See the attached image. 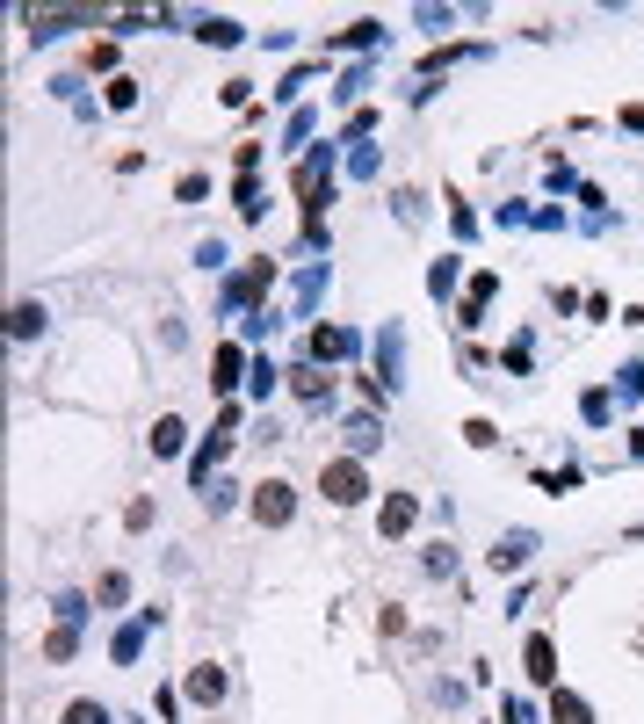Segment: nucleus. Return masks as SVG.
Instances as JSON below:
<instances>
[{
  "instance_id": "obj_1",
  "label": "nucleus",
  "mask_w": 644,
  "mask_h": 724,
  "mask_svg": "<svg viewBox=\"0 0 644 724\" xmlns=\"http://www.w3.org/2000/svg\"><path fill=\"white\" fill-rule=\"evenodd\" d=\"M319 493H326L333 507L370 500V471H362V457H326V464H319Z\"/></svg>"
},
{
  "instance_id": "obj_2",
  "label": "nucleus",
  "mask_w": 644,
  "mask_h": 724,
  "mask_svg": "<svg viewBox=\"0 0 644 724\" xmlns=\"http://www.w3.org/2000/svg\"><path fill=\"white\" fill-rule=\"evenodd\" d=\"M247 515H254L261 529H283V522L297 515V493L283 486V478H261V486L247 493Z\"/></svg>"
},
{
  "instance_id": "obj_3",
  "label": "nucleus",
  "mask_w": 644,
  "mask_h": 724,
  "mask_svg": "<svg viewBox=\"0 0 644 724\" xmlns=\"http://www.w3.org/2000/svg\"><path fill=\"white\" fill-rule=\"evenodd\" d=\"M275 290V261L268 254H254L247 268H239V276L225 283V312H239V305H254V297H268Z\"/></svg>"
},
{
  "instance_id": "obj_4",
  "label": "nucleus",
  "mask_w": 644,
  "mask_h": 724,
  "mask_svg": "<svg viewBox=\"0 0 644 724\" xmlns=\"http://www.w3.org/2000/svg\"><path fill=\"white\" fill-rule=\"evenodd\" d=\"M377 377H384V391L406 384V326L398 319H384V334H377Z\"/></svg>"
},
{
  "instance_id": "obj_5",
  "label": "nucleus",
  "mask_w": 644,
  "mask_h": 724,
  "mask_svg": "<svg viewBox=\"0 0 644 724\" xmlns=\"http://www.w3.org/2000/svg\"><path fill=\"white\" fill-rule=\"evenodd\" d=\"M521 674L536 688H558V645H550L543 630H529V645H521Z\"/></svg>"
},
{
  "instance_id": "obj_6",
  "label": "nucleus",
  "mask_w": 644,
  "mask_h": 724,
  "mask_svg": "<svg viewBox=\"0 0 644 724\" xmlns=\"http://www.w3.org/2000/svg\"><path fill=\"white\" fill-rule=\"evenodd\" d=\"M529 558H536V529H507L493 551H485V565H493V572H521Z\"/></svg>"
},
{
  "instance_id": "obj_7",
  "label": "nucleus",
  "mask_w": 644,
  "mask_h": 724,
  "mask_svg": "<svg viewBox=\"0 0 644 724\" xmlns=\"http://www.w3.org/2000/svg\"><path fill=\"white\" fill-rule=\"evenodd\" d=\"M493 290H500V276H493V268H478V276H471V297L456 305V326H464V334H471V326H485V305H493Z\"/></svg>"
},
{
  "instance_id": "obj_8",
  "label": "nucleus",
  "mask_w": 644,
  "mask_h": 724,
  "mask_svg": "<svg viewBox=\"0 0 644 724\" xmlns=\"http://www.w3.org/2000/svg\"><path fill=\"white\" fill-rule=\"evenodd\" d=\"M225 449H232V435L218 428V435H203V449H196V457H189V486L203 493L210 486V478H218V464H225Z\"/></svg>"
},
{
  "instance_id": "obj_9",
  "label": "nucleus",
  "mask_w": 644,
  "mask_h": 724,
  "mask_svg": "<svg viewBox=\"0 0 644 724\" xmlns=\"http://www.w3.org/2000/svg\"><path fill=\"white\" fill-rule=\"evenodd\" d=\"M66 22H95V8H29V37H37V44H51Z\"/></svg>"
},
{
  "instance_id": "obj_10",
  "label": "nucleus",
  "mask_w": 644,
  "mask_h": 724,
  "mask_svg": "<svg viewBox=\"0 0 644 724\" xmlns=\"http://www.w3.org/2000/svg\"><path fill=\"white\" fill-rule=\"evenodd\" d=\"M413 522H420V500H413V493H384V507H377V529H384V536H406Z\"/></svg>"
},
{
  "instance_id": "obj_11",
  "label": "nucleus",
  "mask_w": 644,
  "mask_h": 724,
  "mask_svg": "<svg viewBox=\"0 0 644 724\" xmlns=\"http://www.w3.org/2000/svg\"><path fill=\"white\" fill-rule=\"evenodd\" d=\"M362 341L348 334V326H312V362H348Z\"/></svg>"
},
{
  "instance_id": "obj_12",
  "label": "nucleus",
  "mask_w": 644,
  "mask_h": 724,
  "mask_svg": "<svg viewBox=\"0 0 644 724\" xmlns=\"http://www.w3.org/2000/svg\"><path fill=\"white\" fill-rule=\"evenodd\" d=\"M247 370H254V362H247V348H239V341H225L218 355H210V384H218V391H232Z\"/></svg>"
},
{
  "instance_id": "obj_13",
  "label": "nucleus",
  "mask_w": 644,
  "mask_h": 724,
  "mask_svg": "<svg viewBox=\"0 0 644 724\" xmlns=\"http://www.w3.org/2000/svg\"><path fill=\"white\" fill-rule=\"evenodd\" d=\"M44 305H37V297H22V305H8V341H37L44 334Z\"/></svg>"
},
{
  "instance_id": "obj_14",
  "label": "nucleus",
  "mask_w": 644,
  "mask_h": 724,
  "mask_svg": "<svg viewBox=\"0 0 644 724\" xmlns=\"http://www.w3.org/2000/svg\"><path fill=\"white\" fill-rule=\"evenodd\" d=\"M145 630H152V616L124 623V630H116V638H109V659H116V667H138V652H145Z\"/></svg>"
},
{
  "instance_id": "obj_15",
  "label": "nucleus",
  "mask_w": 644,
  "mask_h": 724,
  "mask_svg": "<svg viewBox=\"0 0 644 724\" xmlns=\"http://www.w3.org/2000/svg\"><path fill=\"white\" fill-rule=\"evenodd\" d=\"M181 688H189V703H203V710L225 703V674H218V667H189V681H181Z\"/></svg>"
},
{
  "instance_id": "obj_16",
  "label": "nucleus",
  "mask_w": 644,
  "mask_h": 724,
  "mask_svg": "<svg viewBox=\"0 0 644 724\" xmlns=\"http://www.w3.org/2000/svg\"><path fill=\"white\" fill-rule=\"evenodd\" d=\"M290 384H297V399H333V377H326V362H304V370H290Z\"/></svg>"
},
{
  "instance_id": "obj_17",
  "label": "nucleus",
  "mask_w": 644,
  "mask_h": 724,
  "mask_svg": "<svg viewBox=\"0 0 644 724\" xmlns=\"http://www.w3.org/2000/svg\"><path fill=\"white\" fill-rule=\"evenodd\" d=\"M550 724H594L587 696H572V688H550Z\"/></svg>"
},
{
  "instance_id": "obj_18",
  "label": "nucleus",
  "mask_w": 644,
  "mask_h": 724,
  "mask_svg": "<svg viewBox=\"0 0 644 724\" xmlns=\"http://www.w3.org/2000/svg\"><path fill=\"white\" fill-rule=\"evenodd\" d=\"M579 420H587V428H608V420H616V391H608V384H594L587 399H579Z\"/></svg>"
},
{
  "instance_id": "obj_19",
  "label": "nucleus",
  "mask_w": 644,
  "mask_h": 724,
  "mask_svg": "<svg viewBox=\"0 0 644 724\" xmlns=\"http://www.w3.org/2000/svg\"><path fill=\"white\" fill-rule=\"evenodd\" d=\"M196 37H203V44H218V51H232L239 37H247V29H239L232 15H203V22H196Z\"/></svg>"
},
{
  "instance_id": "obj_20",
  "label": "nucleus",
  "mask_w": 644,
  "mask_h": 724,
  "mask_svg": "<svg viewBox=\"0 0 644 724\" xmlns=\"http://www.w3.org/2000/svg\"><path fill=\"white\" fill-rule=\"evenodd\" d=\"M181 442H189V428H181L174 413H160V420H152V457H174Z\"/></svg>"
},
{
  "instance_id": "obj_21",
  "label": "nucleus",
  "mask_w": 644,
  "mask_h": 724,
  "mask_svg": "<svg viewBox=\"0 0 644 724\" xmlns=\"http://www.w3.org/2000/svg\"><path fill=\"white\" fill-rule=\"evenodd\" d=\"M456 276H464V254H442L435 268H427V290H435V305H442V297L456 290Z\"/></svg>"
},
{
  "instance_id": "obj_22",
  "label": "nucleus",
  "mask_w": 644,
  "mask_h": 724,
  "mask_svg": "<svg viewBox=\"0 0 644 724\" xmlns=\"http://www.w3.org/2000/svg\"><path fill=\"white\" fill-rule=\"evenodd\" d=\"M73 652H80V623H58L51 638H44V659H51V667H66Z\"/></svg>"
},
{
  "instance_id": "obj_23",
  "label": "nucleus",
  "mask_w": 644,
  "mask_h": 724,
  "mask_svg": "<svg viewBox=\"0 0 644 724\" xmlns=\"http://www.w3.org/2000/svg\"><path fill=\"white\" fill-rule=\"evenodd\" d=\"M232 203H239V218H247V225H254L261 210H268V203H261V181H254V174H239V181H232Z\"/></svg>"
},
{
  "instance_id": "obj_24",
  "label": "nucleus",
  "mask_w": 644,
  "mask_h": 724,
  "mask_svg": "<svg viewBox=\"0 0 644 724\" xmlns=\"http://www.w3.org/2000/svg\"><path fill=\"white\" fill-rule=\"evenodd\" d=\"M319 297H326V261H312V268L297 276V312H312Z\"/></svg>"
},
{
  "instance_id": "obj_25",
  "label": "nucleus",
  "mask_w": 644,
  "mask_h": 724,
  "mask_svg": "<svg viewBox=\"0 0 644 724\" xmlns=\"http://www.w3.org/2000/svg\"><path fill=\"white\" fill-rule=\"evenodd\" d=\"M384 44V22H348L341 29V51H377Z\"/></svg>"
},
{
  "instance_id": "obj_26",
  "label": "nucleus",
  "mask_w": 644,
  "mask_h": 724,
  "mask_svg": "<svg viewBox=\"0 0 644 724\" xmlns=\"http://www.w3.org/2000/svg\"><path fill=\"white\" fill-rule=\"evenodd\" d=\"M275 384H283V370H275L268 355H254V370H247V391H254V399H275Z\"/></svg>"
},
{
  "instance_id": "obj_27",
  "label": "nucleus",
  "mask_w": 644,
  "mask_h": 724,
  "mask_svg": "<svg viewBox=\"0 0 644 724\" xmlns=\"http://www.w3.org/2000/svg\"><path fill=\"white\" fill-rule=\"evenodd\" d=\"M348 442H355V457H370V449L384 442V428H377L370 413H355V420H348Z\"/></svg>"
},
{
  "instance_id": "obj_28",
  "label": "nucleus",
  "mask_w": 644,
  "mask_h": 724,
  "mask_svg": "<svg viewBox=\"0 0 644 724\" xmlns=\"http://www.w3.org/2000/svg\"><path fill=\"white\" fill-rule=\"evenodd\" d=\"M95 601H102V609H124V601H131V580H124V572H102Z\"/></svg>"
},
{
  "instance_id": "obj_29",
  "label": "nucleus",
  "mask_w": 644,
  "mask_h": 724,
  "mask_svg": "<svg viewBox=\"0 0 644 724\" xmlns=\"http://www.w3.org/2000/svg\"><path fill=\"white\" fill-rule=\"evenodd\" d=\"M616 399H623V406L644 399V362H623V370H616Z\"/></svg>"
},
{
  "instance_id": "obj_30",
  "label": "nucleus",
  "mask_w": 644,
  "mask_h": 724,
  "mask_svg": "<svg viewBox=\"0 0 644 724\" xmlns=\"http://www.w3.org/2000/svg\"><path fill=\"white\" fill-rule=\"evenodd\" d=\"M232 500H239V486H232V478H210V486H203V507H210V515H225Z\"/></svg>"
},
{
  "instance_id": "obj_31",
  "label": "nucleus",
  "mask_w": 644,
  "mask_h": 724,
  "mask_svg": "<svg viewBox=\"0 0 644 724\" xmlns=\"http://www.w3.org/2000/svg\"><path fill=\"white\" fill-rule=\"evenodd\" d=\"M66 724H109V710L95 696H80V703H66Z\"/></svg>"
},
{
  "instance_id": "obj_32",
  "label": "nucleus",
  "mask_w": 644,
  "mask_h": 724,
  "mask_svg": "<svg viewBox=\"0 0 644 724\" xmlns=\"http://www.w3.org/2000/svg\"><path fill=\"white\" fill-rule=\"evenodd\" d=\"M109 109H138V80H131V73L109 80Z\"/></svg>"
},
{
  "instance_id": "obj_33",
  "label": "nucleus",
  "mask_w": 644,
  "mask_h": 724,
  "mask_svg": "<svg viewBox=\"0 0 644 724\" xmlns=\"http://www.w3.org/2000/svg\"><path fill=\"white\" fill-rule=\"evenodd\" d=\"M377 124H384V116H377V109H355V116H348V131H341V138H348V145H362V138H370Z\"/></svg>"
},
{
  "instance_id": "obj_34",
  "label": "nucleus",
  "mask_w": 644,
  "mask_h": 724,
  "mask_svg": "<svg viewBox=\"0 0 644 724\" xmlns=\"http://www.w3.org/2000/svg\"><path fill=\"white\" fill-rule=\"evenodd\" d=\"M312 73H319V66H297V73H283V87H275V95H283V102H297L304 87H312Z\"/></svg>"
},
{
  "instance_id": "obj_35",
  "label": "nucleus",
  "mask_w": 644,
  "mask_h": 724,
  "mask_svg": "<svg viewBox=\"0 0 644 724\" xmlns=\"http://www.w3.org/2000/svg\"><path fill=\"white\" fill-rule=\"evenodd\" d=\"M87 66H95V73H116V37H102V44H87Z\"/></svg>"
},
{
  "instance_id": "obj_36",
  "label": "nucleus",
  "mask_w": 644,
  "mask_h": 724,
  "mask_svg": "<svg viewBox=\"0 0 644 724\" xmlns=\"http://www.w3.org/2000/svg\"><path fill=\"white\" fill-rule=\"evenodd\" d=\"M420 565H427V572H435V580H449V572H456V551H449V543H435V551H427Z\"/></svg>"
},
{
  "instance_id": "obj_37",
  "label": "nucleus",
  "mask_w": 644,
  "mask_h": 724,
  "mask_svg": "<svg viewBox=\"0 0 644 724\" xmlns=\"http://www.w3.org/2000/svg\"><path fill=\"white\" fill-rule=\"evenodd\" d=\"M312 124H319V116H312V109H297V116H290V131H283V145H304V138H312Z\"/></svg>"
},
{
  "instance_id": "obj_38",
  "label": "nucleus",
  "mask_w": 644,
  "mask_h": 724,
  "mask_svg": "<svg viewBox=\"0 0 644 724\" xmlns=\"http://www.w3.org/2000/svg\"><path fill=\"white\" fill-rule=\"evenodd\" d=\"M464 442H471V449H493L500 435H493V420H464Z\"/></svg>"
},
{
  "instance_id": "obj_39",
  "label": "nucleus",
  "mask_w": 644,
  "mask_h": 724,
  "mask_svg": "<svg viewBox=\"0 0 644 724\" xmlns=\"http://www.w3.org/2000/svg\"><path fill=\"white\" fill-rule=\"evenodd\" d=\"M203 189H210L203 174H181V181H174V196H181V203H203Z\"/></svg>"
},
{
  "instance_id": "obj_40",
  "label": "nucleus",
  "mask_w": 644,
  "mask_h": 724,
  "mask_svg": "<svg viewBox=\"0 0 644 724\" xmlns=\"http://www.w3.org/2000/svg\"><path fill=\"white\" fill-rule=\"evenodd\" d=\"M362 87H370V66H355V73H348L341 87H333V95H341V102H355V95H362Z\"/></svg>"
},
{
  "instance_id": "obj_41",
  "label": "nucleus",
  "mask_w": 644,
  "mask_h": 724,
  "mask_svg": "<svg viewBox=\"0 0 644 724\" xmlns=\"http://www.w3.org/2000/svg\"><path fill=\"white\" fill-rule=\"evenodd\" d=\"M254 102V80H225V109H247Z\"/></svg>"
},
{
  "instance_id": "obj_42",
  "label": "nucleus",
  "mask_w": 644,
  "mask_h": 724,
  "mask_svg": "<svg viewBox=\"0 0 644 724\" xmlns=\"http://www.w3.org/2000/svg\"><path fill=\"white\" fill-rule=\"evenodd\" d=\"M239 326H247V341H261V334H275V312H247Z\"/></svg>"
},
{
  "instance_id": "obj_43",
  "label": "nucleus",
  "mask_w": 644,
  "mask_h": 724,
  "mask_svg": "<svg viewBox=\"0 0 644 724\" xmlns=\"http://www.w3.org/2000/svg\"><path fill=\"white\" fill-rule=\"evenodd\" d=\"M623 131H644V102H630V109H623Z\"/></svg>"
},
{
  "instance_id": "obj_44",
  "label": "nucleus",
  "mask_w": 644,
  "mask_h": 724,
  "mask_svg": "<svg viewBox=\"0 0 644 724\" xmlns=\"http://www.w3.org/2000/svg\"><path fill=\"white\" fill-rule=\"evenodd\" d=\"M630 449H637V457H644V428H637V435H630Z\"/></svg>"
},
{
  "instance_id": "obj_45",
  "label": "nucleus",
  "mask_w": 644,
  "mask_h": 724,
  "mask_svg": "<svg viewBox=\"0 0 644 724\" xmlns=\"http://www.w3.org/2000/svg\"><path fill=\"white\" fill-rule=\"evenodd\" d=\"M630 543H644V522H637V529H630Z\"/></svg>"
}]
</instances>
